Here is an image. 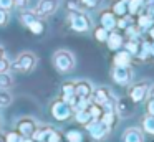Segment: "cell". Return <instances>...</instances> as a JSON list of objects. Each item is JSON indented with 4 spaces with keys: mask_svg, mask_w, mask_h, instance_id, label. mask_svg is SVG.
Masks as SVG:
<instances>
[{
    "mask_svg": "<svg viewBox=\"0 0 154 142\" xmlns=\"http://www.w3.org/2000/svg\"><path fill=\"white\" fill-rule=\"evenodd\" d=\"M75 65H76V59H75V55L68 50H57L53 53V66L58 73L65 74V73H70L75 69Z\"/></svg>",
    "mask_w": 154,
    "mask_h": 142,
    "instance_id": "cell-1",
    "label": "cell"
},
{
    "mask_svg": "<svg viewBox=\"0 0 154 142\" xmlns=\"http://www.w3.org/2000/svg\"><path fill=\"white\" fill-rule=\"evenodd\" d=\"M68 22L70 28L78 33H86L91 30V18L83 10H68Z\"/></svg>",
    "mask_w": 154,
    "mask_h": 142,
    "instance_id": "cell-2",
    "label": "cell"
},
{
    "mask_svg": "<svg viewBox=\"0 0 154 142\" xmlns=\"http://www.w3.org/2000/svg\"><path fill=\"white\" fill-rule=\"evenodd\" d=\"M38 58L33 51H22L20 55L15 58V61L12 63V69L18 73H32L37 68Z\"/></svg>",
    "mask_w": 154,
    "mask_h": 142,
    "instance_id": "cell-3",
    "label": "cell"
},
{
    "mask_svg": "<svg viewBox=\"0 0 154 142\" xmlns=\"http://www.w3.org/2000/svg\"><path fill=\"white\" fill-rule=\"evenodd\" d=\"M50 114L53 116L55 121L65 122L75 114V111H73V107L65 101V99L58 98V99H55V101L50 104Z\"/></svg>",
    "mask_w": 154,
    "mask_h": 142,
    "instance_id": "cell-4",
    "label": "cell"
},
{
    "mask_svg": "<svg viewBox=\"0 0 154 142\" xmlns=\"http://www.w3.org/2000/svg\"><path fill=\"white\" fill-rule=\"evenodd\" d=\"M85 127H86L88 134H90V137L93 139V140H103V139H106L111 132V127L108 124H104L101 119H91Z\"/></svg>",
    "mask_w": 154,
    "mask_h": 142,
    "instance_id": "cell-5",
    "label": "cell"
},
{
    "mask_svg": "<svg viewBox=\"0 0 154 142\" xmlns=\"http://www.w3.org/2000/svg\"><path fill=\"white\" fill-rule=\"evenodd\" d=\"M134 78V71L129 66H113L111 69V79L119 86H129L133 83Z\"/></svg>",
    "mask_w": 154,
    "mask_h": 142,
    "instance_id": "cell-6",
    "label": "cell"
},
{
    "mask_svg": "<svg viewBox=\"0 0 154 142\" xmlns=\"http://www.w3.org/2000/svg\"><path fill=\"white\" fill-rule=\"evenodd\" d=\"M61 0H38L37 7H35V12H37L38 18H48L51 17L58 8H60Z\"/></svg>",
    "mask_w": 154,
    "mask_h": 142,
    "instance_id": "cell-7",
    "label": "cell"
},
{
    "mask_svg": "<svg viewBox=\"0 0 154 142\" xmlns=\"http://www.w3.org/2000/svg\"><path fill=\"white\" fill-rule=\"evenodd\" d=\"M149 88H151L149 81H139V83H136V84H133L129 88L128 96H129L136 104H139V102H143L144 99L147 98V94H149Z\"/></svg>",
    "mask_w": 154,
    "mask_h": 142,
    "instance_id": "cell-8",
    "label": "cell"
},
{
    "mask_svg": "<svg viewBox=\"0 0 154 142\" xmlns=\"http://www.w3.org/2000/svg\"><path fill=\"white\" fill-rule=\"evenodd\" d=\"M37 127H38V122L35 121L33 117L23 116V117H20L17 121V129H15V131L20 132L23 137H32V135L35 134V131H37Z\"/></svg>",
    "mask_w": 154,
    "mask_h": 142,
    "instance_id": "cell-9",
    "label": "cell"
},
{
    "mask_svg": "<svg viewBox=\"0 0 154 142\" xmlns=\"http://www.w3.org/2000/svg\"><path fill=\"white\" fill-rule=\"evenodd\" d=\"M134 111H136V102H134L129 96H128V98L116 99V112H118V116H119V119L133 116Z\"/></svg>",
    "mask_w": 154,
    "mask_h": 142,
    "instance_id": "cell-10",
    "label": "cell"
},
{
    "mask_svg": "<svg viewBox=\"0 0 154 142\" xmlns=\"http://www.w3.org/2000/svg\"><path fill=\"white\" fill-rule=\"evenodd\" d=\"M111 98H113V92H111V89L106 88V86L94 88L93 89V94H91V101L96 102V104H100V106H103L104 102H108Z\"/></svg>",
    "mask_w": 154,
    "mask_h": 142,
    "instance_id": "cell-11",
    "label": "cell"
},
{
    "mask_svg": "<svg viewBox=\"0 0 154 142\" xmlns=\"http://www.w3.org/2000/svg\"><path fill=\"white\" fill-rule=\"evenodd\" d=\"M93 84L86 79H80V81H75V94L78 98H85V99H91L93 94Z\"/></svg>",
    "mask_w": 154,
    "mask_h": 142,
    "instance_id": "cell-12",
    "label": "cell"
},
{
    "mask_svg": "<svg viewBox=\"0 0 154 142\" xmlns=\"http://www.w3.org/2000/svg\"><path fill=\"white\" fill-rule=\"evenodd\" d=\"M100 22H101V26L103 28H106L108 32H113L114 28H116V15L113 13V10H104V12H101L100 15Z\"/></svg>",
    "mask_w": 154,
    "mask_h": 142,
    "instance_id": "cell-13",
    "label": "cell"
},
{
    "mask_svg": "<svg viewBox=\"0 0 154 142\" xmlns=\"http://www.w3.org/2000/svg\"><path fill=\"white\" fill-rule=\"evenodd\" d=\"M123 142H144V131L139 127H128L123 132Z\"/></svg>",
    "mask_w": 154,
    "mask_h": 142,
    "instance_id": "cell-14",
    "label": "cell"
},
{
    "mask_svg": "<svg viewBox=\"0 0 154 142\" xmlns=\"http://www.w3.org/2000/svg\"><path fill=\"white\" fill-rule=\"evenodd\" d=\"M106 43H108V48H109L111 51H118V50L123 48L124 38H123L121 33H118V32H114V30H113V32H109V35H108Z\"/></svg>",
    "mask_w": 154,
    "mask_h": 142,
    "instance_id": "cell-15",
    "label": "cell"
},
{
    "mask_svg": "<svg viewBox=\"0 0 154 142\" xmlns=\"http://www.w3.org/2000/svg\"><path fill=\"white\" fill-rule=\"evenodd\" d=\"M133 56L126 51V50H118L113 56V65L114 66H129Z\"/></svg>",
    "mask_w": 154,
    "mask_h": 142,
    "instance_id": "cell-16",
    "label": "cell"
},
{
    "mask_svg": "<svg viewBox=\"0 0 154 142\" xmlns=\"http://www.w3.org/2000/svg\"><path fill=\"white\" fill-rule=\"evenodd\" d=\"M20 22H22V25L23 26H28L30 23H33L35 20H42V18H38V15H37V12L35 10H28V8H23V10H20Z\"/></svg>",
    "mask_w": 154,
    "mask_h": 142,
    "instance_id": "cell-17",
    "label": "cell"
},
{
    "mask_svg": "<svg viewBox=\"0 0 154 142\" xmlns=\"http://www.w3.org/2000/svg\"><path fill=\"white\" fill-rule=\"evenodd\" d=\"M123 46L131 56H137V53H139V46H141V40L139 38H128V41H124Z\"/></svg>",
    "mask_w": 154,
    "mask_h": 142,
    "instance_id": "cell-18",
    "label": "cell"
},
{
    "mask_svg": "<svg viewBox=\"0 0 154 142\" xmlns=\"http://www.w3.org/2000/svg\"><path fill=\"white\" fill-rule=\"evenodd\" d=\"M128 3H129V0H116L111 7V10L116 17H124L128 15Z\"/></svg>",
    "mask_w": 154,
    "mask_h": 142,
    "instance_id": "cell-19",
    "label": "cell"
},
{
    "mask_svg": "<svg viewBox=\"0 0 154 142\" xmlns=\"http://www.w3.org/2000/svg\"><path fill=\"white\" fill-rule=\"evenodd\" d=\"M118 119H119V116H118L116 111H103V116H101V121L104 124H108L111 129L118 124Z\"/></svg>",
    "mask_w": 154,
    "mask_h": 142,
    "instance_id": "cell-20",
    "label": "cell"
},
{
    "mask_svg": "<svg viewBox=\"0 0 154 142\" xmlns=\"http://www.w3.org/2000/svg\"><path fill=\"white\" fill-rule=\"evenodd\" d=\"M141 127H143V131L146 134L154 135V116H151V114L144 116L143 121H141Z\"/></svg>",
    "mask_w": 154,
    "mask_h": 142,
    "instance_id": "cell-21",
    "label": "cell"
},
{
    "mask_svg": "<svg viewBox=\"0 0 154 142\" xmlns=\"http://www.w3.org/2000/svg\"><path fill=\"white\" fill-rule=\"evenodd\" d=\"M71 96H75V81H65L61 84V99H70Z\"/></svg>",
    "mask_w": 154,
    "mask_h": 142,
    "instance_id": "cell-22",
    "label": "cell"
},
{
    "mask_svg": "<svg viewBox=\"0 0 154 142\" xmlns=\"http://www.w3.org/2000/svg\"><path fill=\"white\" fill-rule=\"evenodd\" d=\"M91 119H93V117H91V114L88 112V109H83V111H76V112H75V121H76L78 124H81V125H86Z\"/></svg>",
    "mask_w": 154,
    "mask_h": 142,
    "instance_id": "cell-23",
    "label": "cell"
},
{
    "mask_svg": "<svg viewBox=\"0 0 154 142\" xmlns=\"http://www.w3.org/2000/svg\"><path fill=\"white\" fill-rule=\"evenodd\" d=\"M14 86V76L8 71L0 73V89H8Z\"/></svg>",
    "mask_w": 154,
    "mask_h": 142,
    "instance_id": "cell-24",
    "label": "cell"
},
{
    "mask_svg": "<svg viewBox=\"0 0 154 142\" xmlns=\"http://www.w3.org/2000/svg\"><path fill=\"white\" fill-rule=\"evenodd\" d=\"M14 101V96L8 89H0V107H7L12 104Z\"/></svg>",
    "mask_w": 154,
    "mask_h": 142,
    "instance_id": "cell-25",
    "label": "cell"
},
{
    "mask_svg": "<svg viewBox=\"0 0 154 142\" xmlns=\"http://www.w3.org/2000/svg\"><path fill=\"white\" fill-rule=\"evenodd\" d=\"M154 25V20L151 18L147 13H144V15L139 17V20H137V26H139V30L143 32V30H149L151 26Z\"/></svg>",
    "mask_w": 154,
    "mask_h": 142,
    "instance_id": "cell-26",
    "label": "cell"
},
{
    "mask_svg": "<svg viewBox=\"0 0 154 142\" xmlns=\"http://www.w3.org/2000/svg\"><path fill=\"white\" fill-rule=\"evenodd\" d=\"M65 139H66V142H83V134L78 129H70L65 134Z\"/></svg>",
    "mask_w": 154,
    "mask_h": 142,
    "instance_id": "cell-27",
    "label": "cell"
},
{
    "mask_svg": "<svg viewBox=\"0 0 154 142\" xmlns=\"http://www.w3.org/2000/svg\"><path fill=\"white\" fill-rule=\"evenodd\" d=\"M63 140V135H61L60 131H57L55 127H50V131H48L47 137H45L43 142H61Z\"/></svg>",
    "mask_w": 154,
    "mask_h": 142,
    "instance_id": "cell-28",
    "label": "cell"
},
{
    "mask_svg": "<svg viewBox=\"0 0 154 142\" xmlns=\"http://www.w3.org/2000/svg\"><path fill=\"white\" fill-rule=\"evenodd\" d=\"M88 112L91 114L93 119H101V116H103V107H101L100 104H96V102L91 101L90 106H88Z\"/></svg>",
    "mask_w": 154,
    "mask_h": 142,
    "instance_id": "cell-29",
    "label": "cell"
},
{
    "mask_svg": "<svg viewBox=\"0 0 154 142\" xmlns=\"http://www.w3.org/2000/svg\"><path fill=\"white\" fill-rule=\"evenodd\" d=\"M27 28L30 30L33 35H42V33L45 32V25H43V22H42V20H35V22L30 23Z\"/></svg>",
    "mask_w": 154,
    "mask_h": 142,
    "instance_id": "cell-30",
    "label": "cell"
},
{
    "mask_svg": "<svg viewBox=\"0 0 154 142\" xmlns=\"http://www.w3.org/2000/svg\"><path fill=\"white\" fill-rule=\"evenodd\" d=\"M4 140L5 142H23V135H22L20 132H17V131H10V132L5 134Z\"/></svg>",
    "mask_w": 154,
    "mask_h": 142,
    "instance_id": "cell-31",
    "label": "cell"
},
{
    "mask_svg": "<svg viewBox=\"0 0 154 142\" xmlns=\"http://www.w3.org/2000/svg\"><path fill=\"white\" fill-rule=\"evenodd\" d=\"M108 35H109V32H108L106 28H103V26H98V28H94V38L98 40V41L104 43L108 40Z\"/></svg>",
    "mask_w": 154,
    "mask_h": 142,
    "instance_id": "cell-32",
    "label": "cell"
},
{
    "mask_svg": "<svg viewBox=\"0 0 154 142\" xmlns=\"http://www.w3.org/2000/svg\"><path fill=\"white\" fill-rule=\"evenodd\" d=\"M81 5H83L85 10H94L98 8V7H101V3H103V0H80Z\"/></svg>",
    "mask_w": 154,
    "mask_h": 142,
    "instance_id": "cell-33",
    "label": "cell"
},
{
    "mask_svg": "<svg viewBox=\"0 0 154 142\" xmlns=\"http://www.w3.org/2000/svg\"><path fill=\"white\" fill-rule=\"evenodd\" d=\"M141 7H143V0H129V3H128V12L131 15H134V13L139 12Z\"/></svg>",
    "mask_w": 154,
    "mask_h": 142,
    "instance_id": "cell-34",
    "label": "cell"
},
{
    "mask_svg": "<svg viewBox=\"0 0 154 142\" xmlns=\"http://www.w3.org/2000/svg\"><path fill=\"white\" fill-rule=\"evenodd\" d=\"M129 25H133V18L131 17H119V20L116 22V28H121V30H126Z\"/></svg>",
    "mask_w": 154,
    "mask_h": 142,
    "instance_id": "cell-35",
    "label": "cell"
},
{
    "mask_svg": "<svg viewBox=\"0 0 154 142\" xmlns=\"http://www.w3.org/2000/svg\"><path fill=\"white\" fill-rule=\"evenodd\" d=\"M10 68H12V61L7 58V56H4V58H0V73L10 71Z\"/></svg>",
    "mask_w": 154,
    "mask_h": 142,
    "instance_id": "cell-36",
    "label": "cell"
},
{
    "mask_svg": "<svg viewBox=\"0 0 154 142\" xmlns=\"http://www.w3.org/2000/svg\"><path fill=\"white\" fill-rule=\"evenodd\" d=\"M8 20H10V15H8L7 10H2L0 8V26H5L8 23Z\"/></svg>",
    "mask_w": 154,
    "mask_h": 142,
    "instance_id": "cell-37",
    "label": "cell"
},
{
    "mask_svg": "<svg viewBox=\"0 0 154 142\" xmlns=\"http://www.w3.org/2000/svg\"><path fill=\"white\" fill-rule=\"evenodd\" d=\"M14 0H0V8L2 10H7V12H10L12 8H14Z\"/></svg>",
    "mask_w": 154,
    "mask_h": 142,
    "instance_id": "cell-38",
    "label": "cell"
},
{
    "mask_svg": "<svg viewBox=\"0 0 154 142\" xmlns=\"http://www.w3.org/2000/svg\"><path fill=\"white\" fill-rule=\"evenodd\" d=\"M14 5L17 7L18 10H23V8H27L28 0H14Z\"/></svg>",
    "mask_w": 154,
    "mask_h": 142,
    "instance_id": "cell-39",
    "label": "cell"
},
{
    "mask_svg": "<svg viewBox=\"0 0 154 142\" xmlns=\"http://www.w3.org/2000/svg\"><path fill=\"white\" fill-rule=\"evenodd\" d=\"M146 111H147V114L154 116V98H149V101L146 104Z\"/></svg>",
    "mask_w": 154,
    "mask_h": 142,
    "instance_id": "cell-40",
    "label": "cell"
},
{
    "mask_svg": "<svg viewBox=\"0 0 154 142\" xmlns=\"http://www.w3.org/2000/svg\"><path fill=\"white\" fill-rule=\"evenodd\" d=\"M147 32H149V36H151V40H154V25L151 26V28L147 30Z\"/></svg>",
    "mask_w": 154,
    "mask_h": 142,
    "instance_id": "cell-41",
    "label": "cell"
},
{
    "mask_svg": "<svg viewBox=\"0 0 154 142\" xmlns=\"http://www.w3.org/2000/svg\"><path fill=\"white\" fill-rule=\"evenodd\" d=\"M4 56H7V55H5V48L0 45V58H4Z\"/></svg>",
    "mask_w": 154,
    "mask_h": 142,
    "instance_id": "cell-42",
    "label": "cell"
},
{
    "mask_svg": "<svg viewBox=\"0 0 154 142\" xmlns=\"http://www.w3.org/2000/svg\"><path fill=\"white\" fill-rule=\"evenodd\" d=\"M147 96H149V98H154V86H151V88H149V94H147Z\"/></svg>",
    "mask_w": 154,
    "mask_h": 142,
    "instance_id": "cell-43",
    "label": "cell"
},
{
    "mask_svg": "<svg viewBox=\"0 0 154 142\" xmlns=\"http://www.w3.org/2000/svg\"><path fill=\"white\" fill-rule=\"evenodd\" d=\"M23 142H35L32 137H23Z\"/></svg>",
    "mask_w": 154,
    "mask_h": 142,
    "instance_id": "cell-44",
    "label": "cell"
}]
</instances>
